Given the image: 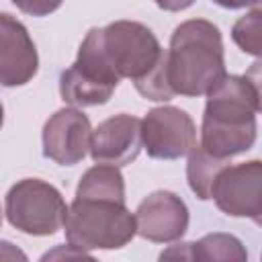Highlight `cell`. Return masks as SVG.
I'll return each mask as SVG.
<instances>
[{
    "mask_svg": "<svg viewBox=\"0 0 262 262\" xmlns=\"http://www.w3.org/2000/svg\"><path fill=\"white\" fill-rule=\"evenodd\" d=\"M190 260L244 262L248 260V252L244 244L231 233H207L199 242H190Z\"/></svg>",
    "mask_w": 262,
    "mask_h": 262,
    "instance_id": "15",
    "label": "cell"
},
{
    "mask_svg": "<svg viewBox=\"0 0 262 262\" xmlns=\"http://www.w3.org/2000/svg\"><path fill=\"white\" fill-rule=\"evenodd\" d=\"M141 145L149 158L178 160L196 145V127L178 106L151 108L141 121Z\"/></svg>",
    "mask_w": 262,
    "mask_h": 262,
    "instance_id": "7",
    "label": "cell"
},
{
    "mask_svg": "<svg viewBox=\"0 0 262 262\" xmlns=\"http://www.w3.org/2000/svg\"><path fill=\"white\" fill-rule=\"evenodd\" d=\"M119 82L121 78L102 51L100 29H90L80 43L76 61L59 76V94L76 108L98 106L108 102Z\"/></svg>",
    "mask_w": 262,
    "mask_h": 262,
    "instance_id": "3",
    "label": "cell"
},
{
    "mask_svg": "<svg viewBox=\"0 0 262 262\" xmlns=\"http://www.w3.org/2000/svg\"><path fill=\"white\" fill-rule=\"evenodd\" d=\"M2 123H4V106L0 102V127H2Z\"/></svg>",
    "mask_w": 262,
    "mask_h": 262,
    "instance_id": "24",
    "label": "cell"
},
{
    "mask_svg": "<svg viewBox=\"0 0 262 262\" xmlns=\"http://www.w3.org/2000/svg\"><path fill=\"white\" fill-rule=\"evenodd\" d=\"M0 260H27V254L20 252L10 242H2L0 239Z\"/></svg>",
    "mask_w": 262,
    "mask_h": 262,
    "instance_id": "21",
    "label": "cell"
},
{
    "mask_svg": "<svg viewBox=\"0 0 262 262\" xmlns=\"http://www.w3.org/2000/svg\"><path fill=\"white\" fill-rule=\"evenodd\" d=\"M166 74L174 94L203 96L227 72L217 25L205 18L180 23L166 51Z\"/></svg>",
    "mask_w": 262,
    "mask_h": 262,
    "instance_id": "1",
    "label": "cell"
},
{
    "mask_svg": "<svg viewBox=\"0 0 262 262\" xmlns=\"http://www.w3.org/2000/svg\"><path fill=\"white\" fill-rule=\"evenodd\" d=\"M37 70L39 55L27 27L0 12V84L6 88L25 86L35 78Z\"/></svg>",
    "mask_w": 262,
    "mask_h": 262,
    "instance_id": "10",
    "label": "cell"
},
{
    "mask_svg": "<svg viewBox=\"0 0 262 262\" xmlns=\"http://www.w3.org/2000/svg\"><path fill=\"white\" fill-rule=\"evenodd\" d=\"M211 199L229 217H248L260 223L262 215V162L250 160L225 166L211 188Z\"/></svg>",
    "mask_w": 262,
    "mask_h": 262,
    "instance_id": "6",
    "label": "cell"
},
{
    "mask_svg": "<svg viewBox=\"0 0 262 262\" xmlns=\"http://www.w3.org/2000/svg\"><path fill=\"white\" fill-rule=\"evenodd\" d=\"M231 37L244 53L258 57L262 53V10L256 6L248 14L237 18L231 29Z\"/></svg>",
    "mask_w": 262,
    "mask_h": 262,
    "instance_id": "16",
    "label": "cell"
},
{
    "mask_svg": "<svg viewBox=\"0 0 262 262\" xmlns=\"http://www.w3.org/2000/svg\"><path fill=\"white\" fill-rule=\"evenodd\" d=\"M137 92L147 98V100H170L174 98V90L168 84V74H166V51L162 55V59L156 63V68H151L143 78L133 82Z\"/></svg>",
    "mask_w": 262,
    "mask_h": 262,
    "instance_id": "17",
    "label": "cell"
},
{
    "mask_svg": "<svg viewBox=\"0 0 262 262\" xmlns=\"http://www.w3.org/2000/svg\"><path fill=\"white\" fill-rule=\"evenodd\" d=\"M162 10H168V12H178V10H184L188 6H192L194 0H154Z\"/></svg>",
    "mask_w": 262,
    "mask_h": 262,
    "instance_id": "22",
    "label": "cell"
},
{
    "mask_svg": "<svg viewBox=\"0 0 262 262\" xmlns=\"http://www.w3.org/2000/svg\"><path fill=\"white\" fill-rule=\"evenodd\" d=\"M49 258H88V260H90L92 256H90L86 250H80V248L68 244V246H57L55 250L43 254V260H49Z\"/></svg>",
    "mask_w": 262,
    "mask_h": 262,
    "instance_id": "19",
    "label": "cell"
},
{
    "mask_svg": "<svg viewBox=\"0 0 262 262\" xmlns=\"http://www.w3.org/2000/svg\"><path fill=\"white\" fill-rule=\"evenodd\" d=\"M102 51L119 78L139 80L162 59L158 37L137 20H115L100 29Z\"/></svg>",
    "mask_w": 262,
    "mask_h": 262,
    "instance_id": "5",
    "label": "cell"
},
{
    "mask_svg": "<svg viewBox=\"0 0 262 262\" xmlns=\"http://www.w3.org/2000/svg\"><path fill=\"white\" fill-rule=\"evenodd\" d=\"M12 4L25 12V14H31V16H47L51 12H55L63 0H12Z\"/></svg>",
    "mask_w": 262,
    "mask_h": 262,
    "instance_id": "18",
    "label": "cell"
},
{
    "mask_svg": "<svg viewBox=\"0 0 262 262\" xmlns=\"http://www.w3.org/2000/svg\"><path fill=\"white\" fill-rule=\"evenodd\" d=\"M160 260H190V242L170 246L166 252L160 254Z\"/></svg>",
    "mask_w": 262,
    "mask_h": 262,
    "instance_id": "20",
    "label": "cell"
},
{
    "mask_svg": "<svg viewBox=\"0 0 262 262\" xmlns=\"http://www.w3.org/2000/svg\"><path fill=\"white\" fill-rule=\"evenodd\" d=\"M0 227H2V209H0Z\"/></svg>",
    "mask_w": 262,
    "mask_h": 262,
    "instance_id": "25",
    "label": "cell"
},
{
    "mask_svg": "<svg viewBox=\"0 0 262 262\" xmlns=\"http://www.w3.org/2000/svg\"><path fill=\"white\" fill-rule=\"evenodd\" d=\"M213 2L223 8H246V6L258 4V0H213Z\"/></svg>",
    "mask_w": 262,
    "mask_h": 262,
    "instance_id": "23",
    "label": "cell"
},
{
    "mask_svg": "<svg viewBox=\"0 0 262 262\" xmlns=\"http://www.w3.org/2000/svg\"><path fill=\"white\" fill-rule=\"evenodd\" d=\"M68 244L80 250H119L135 235V217L125 203L74 199L66 219Z\"/></svg>",
    "mask_w": 262,
    "mask_h": 262,
    "instance_id": "2",
    "label": "cell"
},
{
    "mask_svg": "<svg viewBox=\"0 0 262 262\" xmlns=\"http://www.w3.org/2000/svg\"><path fill=\"white\" fill-rule=\"evenodd\" d=\"M188 164H186V178L190 190L201 199L207 201L211 199V188L217 178V174L229 166L225 158H215L209 151H205L201 145H194L188 154Z\"/></svg>",
    "mask_w": 262,
    "mask_h": 262,
    "instance_id": "14",
    "label": "cell"
},
{
    "mask_svg": "<svg viewBox=\"0 0 262 262\" xmlns=\"http://www.w3.org/2000/svg\"><path fill=\"white\" fill-rule=\"evenodd\" d=\"M90 135V121L80 108H59L43 125V156L59 166H74L86 158Z\"/></svg>",
    "mask_w": 262,
    "mask_h": 262,
    "instance_id": "8",
    "label": "cell"
},
{
    "mask_svg": "<svg viewBox=\"0 0 262 262\" xmlns=\"http://www.w3.org/2000/svg\"><path fill=\"white\" fill-rule=\"evenodd\" d=\"M141 147V119L121 113L104 119L96 129H92L88 154L94 162L121 168L131 164L139 156Z\"/></svg>",
    "mask_w": 262,
    "mask_h": 262,
    "instance_id": "11",
    "label": "cell"
},
{
    "mask_svg": "<svg viewBox=\"0 0 262 262\" xmlns=\"http://www.w3.org/2000/svg\"><path fill=\"white\" fill-rule=\"evenodd\" d=\"M133 217L137 235L156 244L176 242L188 229L186 203L170 190H156L147 194Z\"/></svg>",
    "mask_w": 262,
    "mask_h": 262,
    "instance_id": "9",
    "label": "cell"
},
{
    "mask_svg": "<svg viewBox=\"0 0 262 262\" xmlns=\"http://www.w3.org/2000/svg\"><path fill=\"white\" fill-rule=\"evenodd\" d=\"M256 117L250 119H227L203 113L201 125V147L215 158L229 160L231 156L248 151L256 143Z\"/></svg>",
    "mask_w": 262,
    "mask_h": 262,
    "instance_id": "12",
    "label": "cell"
},
{
    "mask_svg": "<svg viewBox=\"0 0 262 262\" xmlns=\"http://www.w3.org/2000/svg\"><path fill=\"white\" fill-rule=\"evenodd\" d=\"M76 199H96L125 203V180L119 166L96 162L78 182Z\"/></svg>",
    "mask_w": 262,
    "mask_h": 262,
    "instance_id": "13",
    "label": "cell"
},
{
    "mask_svg": "<svg viewBox=\"0 0 262 262\" xmlns=\"http://www.w3.org/2000/svg\"><path fill=\"white\" fill-rule=\"evenodd\" d=\"M4 213L12 227L41 237L63 227L68 205L53 184L41 178H23L6 192Z\"/></svg>",
    "mask_w": 262,
    "mask_h": 262,
    "instance_id": "4",
    "label": "cell"
}]
</instances>
